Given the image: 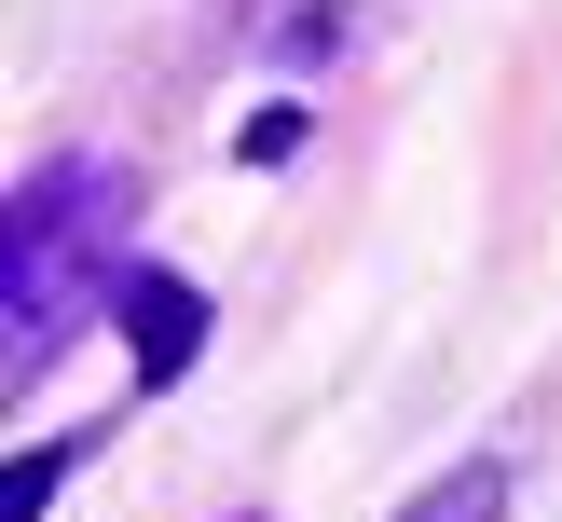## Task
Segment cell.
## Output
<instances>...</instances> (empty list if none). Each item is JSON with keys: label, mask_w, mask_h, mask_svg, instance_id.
<instances>
[{"label": "cell", "mask_w": 562, "mask_h": 522, "mask_svg": "<svg viewBox=\"0 0 562 522\" xmlns=\"http://www.w3.org/2000/svg\"><path fill=\"white\" fill-rule=\"evenodd\" d=\"M97 275H110V165L14 179V220H0V344H14V371H42L82 330Z\"/></svg>", "instance_id": "cell-1"}, {"label": "cell", "mask_w": 562, "mask_h": 522, "mask_svg": "<svg viewBox=\"0 0 562 522\" xmlns=\"http://www.w3.org/2000/svg\"><path fill=\"white\" fill-rule=\"evenodd\" d=\"M110 316H124L137 385H179L192 357H206V289H192V275H165V262H137L124 289H110Z\"/></svg>", "instance_id": "cell-2"}, {"label": "cell", "mask_w": 562, "mask_h": 522, "mask_svg": "<svg viewBox=\"0 0 562 522\" xmlns=\"http://www.w3.org/2000/svg\"><path fill=\"white\" fill-rule=\"evenodd\" d=\"M398 522H508V481H494V467H453V481H426Z\"/></svg>", "instance_id": "cell-3"}, {"label": "cell", "mask_w": 562, "mask_h": 522, "mask_svg": "<svg viewBox=\"0 0 562 522\" xmlns=\"http://www.w3.org/2000/svg\"><path fill=\"white\" fill-rule=\"evenodd\" d=\"M55 467H69V454H14V467H0V522H42V495H55Z\"/></svg>", "instance_id": "cell-4"}]
</instances>
